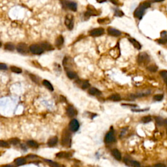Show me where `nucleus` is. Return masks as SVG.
<instances>
[{"mask_svg":"<svg viewBox=\"0 0 167 167\" xmlns=\"http://www.w3.org/2000/svg\"><path fill=\"white\" fill-rule=\"evenodd\" d=\"M159 42L161 44H165L166 42H167V39H161L159 40Z\"/></svg>","mask_w":167,"mask_h":167,"instance_id":"44","label":"nucleus"},{"mask_svg":"<svg viewBox=\"0 0 167 167\" xmlns=\"http://www.w3.org/2000/svg\"><path fill=\"white\" fill-rule=\"evenodd\" d=\"M164 80H165V82L167 84V76H166L165 78H164Z\"/></svg>","mask_w":167,"mask_h":167,"instance_id":"50","label":"nucleus"},{"mask_svg":"<svg viewBox=\"0 0 167 167\" xmlns=\"http://www.w3.org/2000/svg\"><path fill=\"white\" fill-rule=\"evenodd\" d=\"M62 3L65 7L68 8L73 11H76V10H77V5L75 2L70 1H67V0H64V1H63Z\"/></svg>","mask_w":167,"mask_h":167,"instance_id":"4","label":"nucleus"},{"mask_svg":"<svg viewBox=\"0 0 167 167\" xmlns=\"http://www.w3.org/2000/svg\"><path fill=\"white\" fill-rule=\"evenodd\" d=\"M90 86V84H89V83L88 81H84L82 82V85H81V88L83 89H86L88 88Z\"/></svg>","mask_w":167,"mask_h":167,"instance_id":"32","label":"nucleus"},{"mask_svg":"<svg viewBox=\"0 0 167 167\" xmlns=\"http://www.w3.org/2000/svg\"><path fill=\"white\" fill-rule=\"evenodd\" d=\"M0 147H9V145L7 142L4 140H0Z\"/></svg>","mask_w":167,"mask_h":167,"instance_id":"36","label":"nucleus"},{"mask_svg":"<svg viewBox=\"0 0 167 167\" xmlns=\"http://www.w3.org/2000/svg\"><path fill=\"white\" fill-rule=\"evenodd\" d=\"M97 1H98L99 3H103V2H105L106 0H97Z\"/></svg>","mask_w":167,"mask_h":167,"instance_id":"47","label":"nucleus"},{"mask_svg":"<svg viewBox=\"0 0 167 167\" xmlns=\"http://www.w3.org/2000/svg\"><path fill=\"white\" fill-rule=\"evenodd\" d=\"M57 141H58V138L56 137V136H54V137H52V138H50L48 142V145L52 147V146H54L57 143Z\"/></svg>","mask_w":167,"mask_h":167,"instance_id":"19","label":"nucleus"},{"mask_svg":"<svg viewBox=\"0 0 167 167\" xmlns=\"http://www.w3.org/2000/svg\"><path fill=\"white\" fill-rule=\"evenodd\" d=\"M2 167H14L12 165H5V166H3Z\"/></svg>","mask_w":167,"mask_h":167,"instance_id":"48","label":"nucleus"},{"mask_svg":"<svg viewBox=\"0 0 167 167\" xmlns=\"http://www.w3.org/2000/svg\"><path fill=\"white\" fill-rule=\"evenodd\" d=\"M27 145L31 147H38V146H39L38 144L36 142L33 141V140H29V141H27Z\"/></svg>","mask_w":167,"mask_h":167,"instance_id":"31","label":"nucleus"},{"mask_svg":"<svg viewBox=\"0 0 167 167\" xmlns=\"http://www.w3.org/2000/svg\"><path fill=\"white\" fill-rule=\"evenodd\" d=\"M154 167H166L165 165L163 164H161V163H159V164H157L154 166Z\"/></svg>","mask_w":167,"mask_h":167,"instance_id":"46","label":"nucleus"},{"mask_svg":"<svg viewBox=\"0 0 167 167\" xmlns=\"http://www.w3.org/2000/svg\"><path fill=\"white\" fill-rule=\"evenodd\" d=\"M7 69V67L5 64L0 63V70H5Z\"/></svg>","mask_w":167,"mask_h":167,"instance_id":"41","label":"nucleus"},{"mask_svg":"<svg viewBox=\"0 0 167 167\" xmlns=\"http://www.w3.org/2000/svg\"><path fill=\"white\" fill-rule=\"evenodd\" d=\"M67 75L70 79H74L77 77V74L71 71H67Z\"/></svg>","mask_w":167,"mask_h":167,"instance_id":"25","label":"nucleus"},{"mask_svg":"<svg viewBox=\"0 0 167 167\" xmlns=\"http://www.w3.org/2000/svg\"><path fill=\"white\" fill-rule=\"evenodd\" d=\"M56 157H59V158H68V157H71V154L69 153L61 151V152L57 153Z\"/></svg>","mask_w":167,"mask_h":167,"instance_id":"21","label":"nucleus"},{"mask_svg":"<svg viewBox=\"0 0 167 167\" xmlns=\"http://www.w3.org/2000/svg\"><path fill=\"white\" fill-rule=\"evenodd\" d=\"M107 31H108V34L111 36H113V37H119L121 34V33L119 30H115L112 27H109Z\"/></svg>","mask_w":167,"mask_h":167,"instance_id":"11","label":"nucleus"},{"mask_svg":"<svg viewBox=\"0 0 167 167\" xmlns=\"http://www.w3.org/2000/svg\"><path fill=\"white\" fill-rule=\"evenodd\" d=\"M129 41L133 44V46H134L135 48H136V49L139 50L141 48V44H140L136 40H135V39H129Z\"/></svg>","mask_w":167,"mask_h":167,"instance_id":"20","label":"nucleus"},{"mask_svg":"<svg viewBox=\"0 0 167 167\" xmlns=\"http://www.w3.org/2000/svg\"><path fill=\"white\" fill-rule=\"evenodd\" d=\"M65 24L66 25L67 27L70 30H73L74 27L73 23V16L72 15H67L65 20Z\"/></svg>","mask_w":167,"mask_h":167,"instance_id":"6","label":"nucleus"},{"mask_svg":"<svg viewBox=\"0 0 167 167\" xmlns=\"http://www.w3.org/2000/svg\"><path fill=\"white\" fill-rule=\"evenodd\" d=\"M109 1H110L111 3H112L113 4H114V5H118V3H119V1H118V0H109Z\"/></svg>","mask_w":167,"mask_h":167,"instance_id":"45","label":"nucleus"},{"mask_svg":"<svg viewBox=\"0 0 167 167\" xmlns=\"http://www.w3.org/2000/svg\"><path fill=\"white\" fill-rule=\"evenodd\" d=\"M114 15L115 16H118V17H121L124 15L123 11H121V10H115V12H114Z\"/></svg>","mask_w":167,"mask_h":167,"instance_id":"35","label":"nucleus"},{"mask_svg":"<svg viewBox=\"0 0 167 167\" xmlns=\"http://www.w3.org/2000/svg\"><path fill=\"white\" fill-rule=\"evenodd\" d=\"M112 155L114 157L115 159L118 160V161H121L122 157H121V155L120 151L118 150V149H114L112 151Z\"/></svg>","mask_w":167,"mask_h":167,"instance_id":"13","label":"nucleus"},{"mask_svg":"<svg viewBox=\"0 0 167 167\" xmlns=\"http://www.w3.org/2000/svg\"><path fill=\"white\" fill-rule=\"evenodd\" d=\"M42 84L44 85L47 89H48L50 91H53L54 90V88L52 86V84L50 83L48 80H44L42 81Z\"/></svg>","mask_w":167,"mask_h":167,"instance_id":"18","label":"nucleus"},{"mask_svg":"<svg viewBox=\"0 0 167 167\" xmlns=\"http://www.w3.org/2000/svg\"><path fill=\"white\" fill-rule=\"evenodd\" d=\"M67 114L69 115V117H73L76 114V110L74 108L73 106H69V107L67 109Z\"/></svg>","mask_w":167,"mask_h":167,"instance_id":"12","label":"nucleus"},{"mask_svg":"<svg viewBox=\"0 0 167 167\" xmlns=\"http://www.w3.org/2000/svg\"><path fill=\"white\" fill-rule=\"evenodd\" d=\"M115 140V136L114 134L113 131H110L108 132L105 136L104 138V141L106 143H112Z\"/></svg>","mask_w":167,"mask_h":167,"instance_id":"10","label":"nucleus"},{"mask_svg":"<svg viewBox=\"0 0 167 167\" xmlns=\"http://www.w3.org/2000/svg\"><path fill=\"white\" fill-rule=\"evenodd\" d=\"M89 94L92 95H100L101 94V92L98 89L95 88H91L89 89Z\"/></svg>","mask_w":167,"mask_h":167,"instance_id":"16","label":"nucleus"},{"mask_svg":"<svg viewBox=\"0 0 167 167\" xmlns=\"http://www.w3.org/2000/svg\"><path fill=\"white\" fill-rule=\"evenodd\" d=\"M104 32V30L103 28L99 27V28H95V29L91 30L89 31V35L93 37H99L103 34Z\"/></svg>","mask_w":167,"mask_h":167,"instance_id":"8","label":"nucleus"},{"mask_svg":"<svg viewBox=\"0 0 167 167\" xmlns=\"http://www.w3.org/2000/svg\"><path fill=\"white\" fill-rule=\"evenodd\" d=\"M30 78L33 80V81H34L35 83L39 84V78H37V76H35V75H33V74H30Z\"/></svg>","mask_w":167,"mask_h":167,"instance_id":"38","label":"nucleus"},{"mask_svg":"<svg viewBox=\"0 0 167 167\" xmlns=\"http://www.w3.org/2000/svg\"><path fill=\"white\" fill-rule=\"evenodd\" d=\"M140 5L144 9V10H146V9H148V8L151 6V3H150V1H145V2L141 3Z\"/></svg>","mask_w":167,"mask_h":167,"instance_id":"30","label":"nucleus"},{"mask_svg":"<svg viewBox=\"0 0 167 167\" xmlns=\"http://www.w3.org/2000/svg\"><path fill=\"white\" fill-rule=\"evenodd\" d=\"M147 70L150 72H152V73H155L158 70V67L156 65H150V66L147 67Z\"/></svg>","mask_w":167,"mask_h":167,"instance_id":"28","label":"nucleus"},{"mask_svg":"<svg viewBox=\"0 0 167 167\" xmlns=\"http://www.w3.org/2000/svg\"><path fill=\"white\" fill-rule=\"evenodd\" d=\"M138 63L140 65H144V64L150 62V57L145 52H141L138 56L137 58Z\"/></svg>","mask_w":167,"mask_h":167,"instance_id":"2","label":"nucleus"},{"mask_svg":"<svg viewBox=\"0 0 167 167\" xmlns=\"http://www.w3.org/2000/svg\"><path fill=\"white\" fill-rule=\"evenodd\" d=\"M155 2H161V1H163L165 0H153Z\"/></svg>","mask_w":167,"mask_h":167,"instance_id":"49","label":"nucleus"},{"mask_svg":"<svg viewBox=\"0 0 167 167\" xmlns=\"http://www.w3.org/2000/svg\"></svg>","mask_w":167,"mask_h":167,"instance_id":"52","label":"nucleus"},{"mask_svg":"<svg viewBox=\"0 0 167 167\" xmlns=\"http://www.w3.org/2000/svg\"><path fill=\"white\" fill-rule=\"evenodd\" d=\"M1 42H0V47H1Z\"/></svg>","mask_w":167,"mask_h":167,"instance_id":"51","label":"nucleus"},{"mask_svg":"<svg viewBox=\"0 0 167 167\" xmlns=\"http://www.w3.org/2000/svg\"><path fill=\"white\" fill-rule=\"evenodd\" d=\"M15 48L14 44H12V43H6L5 45V49L7 50H14Z\"/></svg>","mask_w":167,"mask_h":167,"instance_id":"29","label":"nucleus"},{"mask_svg":"<svg viewBox=\"0 0 167 167\" xmlns=\"http://www.w3.org/2000/svg\"><path fill=\"white\" fill-rule=\"evenodd\" d=\"M16 50L20 54H27L30 51V48L27 47V44L24 43H20L17 45Z\"/></svg>","mask_w":167,"mask_h":167,"instance_id":"3","label":"nucleus"},{"mask_svg":"<svg viewBox=\"0 0 167 167\" xmlns=\"http://www.w3.org/2000/svg\"><path fill=\"white\" fill-rule=\"evenodd\" d=\"M148 109H138V110H136V109H133V110H132V111L133 112H144V111L146 110H147Z\"/></svg>","mask_w":167,"mask_h":167,"instance_id":"43","label":"nucleus"},{"mask_svg":"<svg viewBox=\"0 0 167 167\" xmlns=\"http://www.w3.org/2000/svg\"><path fill=\"white\" fill-rule=\"evenodd\" d=\"M131 166L134 167H140V164L136 161H131Z\"/></svg>","mask_w":167,"mask_h":167,"instance_id":"39","label":"nucleus"},{"mask_svg":"<svg viewBox=\"0 0 167 167\" xmlns=\"http://www.w3.org/2000/svg\"><path fill=\"white\" fill-rule=\"evenodd\" d=\"M10 71L12 72H13V73H21L22 72V69H20V68H19V67H15V66H11L10 67Z\"/></svg>","mask_w":167,"mask_h":167,"instance_id":"26","label":"nucleus"},{"mask_svg":"<svg viewBox=\"0 0 167 167\" xmlns=\"http://www.w3.org/2000/svg\"><path fill=\"white\" fill-rule=\"evenodd\" d=\"M30 51L31 52L32 54L39 55V54H41L42 52H44V50L42 49V47L39 45L33 44V45L30 47Z\"/></svg>","mask_w":167,"mask_h":167,"instance_id":"5","label":"nucleus"},{"mask_svg":"<svg viewBox=\"0 0 167 167\" xmlns=\"http://www.w3.org/2000/svg\"><path fill=\"white\" fill-rule=\"evenodd\" d=\"M161 39H167V32L165 31H162L161 33Z\"/></svg>","mask_w":167,"mask_h":167,"instance_id":"40","label":"nucleus"},{"mask_svg":"<svg viewBox=\"0 0 167 167\" xmlns=\"http://www.w3.org/2000/svg\"><path fill=\"white\" fill-rule=\"evenodd\" d=\"M162 99H163V95L162 94H157V95H155L153 97V99L156 101H162Z\"/></svg>","mask_w":167,"mask_h":167,"instance_id":"33","label":"nucleus"},{"mask_svg":"<svg viewBox=\"0 0 167 167\" xmlns=\"http://www.w3.org/2000/svg\"><path fill=\"white\" fill-rule=\"evenodd\" d=\"M160 74H161V76H162V77L165 78V76H167V71H161L160 72Z\"/></svg>","mask_w":167,"mask_h":167,"instance_id":"42","label":"nucleus"},{"mask_svg":"<svg viewBox=\"0 0 167 167\" xmlns=\"http://www.w3.org/2000/svg\"><path fill=\"white\" fill-rule=\"evenodd\" d=\"M142 120L143 123H149V122H150V121H151V116H149V115H147V116H144V118H142Z\"/></svg>","mask_w":167,"mask_h":167,"instance_id":"34","label":"nucleus"},{"mask_svg":"<svg viewBox=\"0 0 167 167\" xmlns=\"http://www.w3.org/2000/svg\"><path fill=\"white\" fill-rule=\"evenodd\" d=\"M9 142L12 144L13 145H16L19 143V140L18 138H11L9 140Z\"/></svg>","mask_w":167,"mask_h":167,"instance_id":"37","label":"nucleus"},{"mask_svg":"<svg viewBox=\"0 0 167 167\" xmlns=\"http://www.w3.org/2000/svg\"><path fill=\"white\" fill-rule=\"evenodd\" d=\"M64 42V39L63 37H62V35H59V37H57L56 40V42H55V44L57 47H60L61 46L63 45Z\"/></svg>","mask_w":167,"mask_h":167,"instance_id":"17","label":"nucleus"},{"mask_svg":"<svg viewBox=\"0 0 167 167\" xmlns=\"http://www.w3.org/2000/svg\"><path fill=\"white\" fill-rule=\"evenodd\" d=\"M26 162V159H25L24 158H23V157H19V158H17L15 160V162H16V164L18 166L24 165Z\"/></svg>","mask_w":167,"mask_h":167,"instance_id":"24","label":"nucleus"},{"mask_svg":"<svg viewBox=\"0 0 167 167\" xmlns=\"http://www.w3.org/2000/svg\"><path fill=\"white\" fill-rule=\"evenodd\" d=\"M118 47V45H116L114 48L111 49V50L110 51V54L111 56H112L114 57V56H115L116 57V58L120 56V54H118V52H120V49H119V48L117 49Z\"/></svg>","mask_w":167,"mask_h":167,"instance_id":"14","label":"nucleus"},{"mask_svg":"<svg viewBox=\"0 0 167 167\" xmlns=\"http://www.w3.org/2000/svg\"><path fill=\"white\" fill-rule=\"evenodd\" d=\"M144 9H143L140 5H139V7H137V9H136L135 12H134V16L137 18L141 19L142 18L143 15H144Z\"/></svg>","mask_w":167,"mask_h":167,"instance_id":"9","label":"nucleus"},{"mask_svg":"<svg viewBox=\"0 0 167 167\" xmlns=\"http://www.w3.org/2000/svg\"><path fill=\"white\" fill-rule=\"evenodd\" d=\"M41 47H42V48L44 50H52L54 49V47H52V45L48 42H43L41 44Z\"/></svg>","mask_w":167,"mask_h":167,"instance_id":"15","label":"nucleus"},{"mask_svg":"<svg viewBox=\"0 0 167 167\" xmlns=\"http://www.w3.org/2000/svg\"><path fill=\"white\" fill-rule=\"evenodd\" d=\"M109 100L113 101H120L121 100V97L119 94H113L108 97Z\"/></svg>","mask_w":167,"mask_h":167,"instance_id":"22","label":"nucleus"},{"mask_svg":"<svg viewBox=\"0 0 167 167\" xmlns=\"http://www.w3.org/2000/svg\"><path fill=\"white\" fill-rule=\"evenodd\" d=\"M155 121H156V123L159 126H162L165 124V121L162 118H160V117H156L155 118Z\"/></svg>","mask_w":167,"mask_h":167,"instance_id":"27","label":"nucleus"},{"mask_svg":"<svg viewBox=\"0 0 167 167\" xmlns=\"http://www.w3.org/2000/svg\"><path fill=\"white\" fill-rule=\"evenodd\" d=\"M44 161L48 163V165L50 166L51 167H61V165H59L58 163H57L56 162H54L52 161H50V160L48 159H44Z\"/></svg>","mask_w":167,"mask_h":167,"instance_id":"23","label":"nucleus"},{"mask_svg":"<svg viewBox=\"0 0 167 167\" xmlns=\"http://www.w3.org/2000/svg\"><path fill=\"white\" fill-rule=\"evenodd\" d=\"M62 145L65 147H70L71 145V135L67 130H64L62 135Z\"/></svg>","mask_w":167,"mask_h":167,"instance_id":"1","label":"nucleus"},{"mask_svg":"<svg viewBox=\"0 0 167 167\" xmlns=\"http://www.w3.org/2000/svg\"><path fill=\"white\" fill-rule=\"evenodd\" d=\"M79 127H80V124L77 120L73 119V120L71 121V122L69 123V129L71 131L76 132L78 130Z\"/></svg>","mask_w":167,"mask_h":167,"instance_id":"7","label":"nucleus"}]
</instances>
